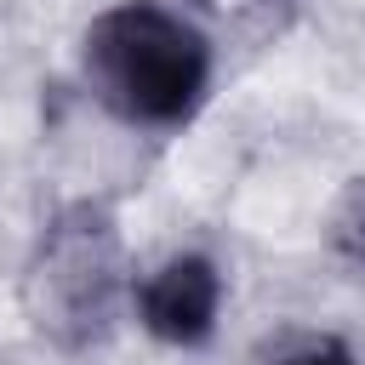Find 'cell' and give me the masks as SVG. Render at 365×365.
Segmentation results:
<instances>
[{
	"label": "cell",
	"mask_w": 365,
	"mask_h": 365,
	"mask_svg": "<svg viewBox=\"0 0 365 365\" xmlns=\"http://www.w3.org/2000/svg\"><path fill=\"white\" fill-rule=\"evenodd\" d=\"M80 74L120 125L177 131L211 91V40L160 0H120L91 17L80 40Z\"/></svg>",
	"instance_id": "6da1fadb"
},
{
	"label": "cell",
	"mask_w": 365,
	"mask_h": 365,
	"mask_svg": "<svg viewBox=\"0 0 365 365\" xmlns=\"http://www.w3.org/2000/svg\"><path fill=\"white\" fill-rule=\"evenodd\" d=\"M34 279L46 285V325L51 331H68L74 342L103 336V325L114 319V291H120L114 222L97 205H68L40 240Z\"/></svg>",
	"instance_id": "7a4b0ae2"
},
{
	"label": "cell",
	"mask_w": 365,
	"mask_h": 365,
	"mask_svg": "<svg viewBox=\"0 0 365 365\" xmlns=\"http://www.w3.org/2000/svg\"><path fill=\"white\" fill-rule=\"evenodd\" d=\"M137 319L165 348H205L222 314V268L205 251H171L154 274L131 285Z\"/></svg>",
	"instance_id": "3957f363"
},
{
	"label": "cell",
	"mask_w": 365,
	"mask_h": 365,
	"mask_svg": "<svg viewBox=\"0 0 365 365\" xmlns=\"http://www.w3.org/2000/svg\"><path fill=\"white\" fill-rule=\"evenodd\" d=\"M262 365H359V359H354V348H348L342 336H331V331H291V336H279V342L262 354Z\"/></svg>",
	"instance_id": "277c9868"
}]
</instances>
